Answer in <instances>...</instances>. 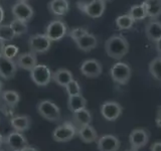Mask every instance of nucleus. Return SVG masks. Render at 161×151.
I'll list each match as a JSON object with an SVG mask.
<instances>
[{"label":"nucleus","mask_w":161,"mask_h":151,"mask_svg":"<svg viewBox=\"0 0 161 151\" xmlns=\"http://www.w3.org/2000/svg\"><path fill=\"white\" fill-rule=\"evenodd\" d=\"M19 1H26V0H19Z\"/></svg>","instance_id":"obj_45"},{"label":"nucleus","mask_w":161,"mask_h":151,"mask_svg":"<svg viewBox=\"0 0 161 151\" xmlns=\"http://www.w3.org/2000/svg\"><path fill=\"white\" fill-rule=\"evenodd\" d=\"M149 141V134L143 128L134 129L129 135V142L131 145V148L139 150L140 148L148 143Z\"/></svg>","instance_id":"obj_13"},{"label":"nucleus","mask_w":161,"mask_h":151,"mask_svg":"<svg viewBox=\"0 0 161 151\" xmlns=\"http://www.w3.org/2000/svg\"><path fill=\"white\" fill-rule=\"evenodd\" d=\"M145 33L149 40L156 42L161 38V22L157 20H151L145 26Z\"/></svg>","instance_id":"obj_18"},{"label":"nucleus","mask_w":161,"mask_h":151,"mask_svg":"<svg viewBox=\"0 0 161 151\" xmlns=\"http://www.w3.org/2000/svg\"><path fill=\"white\" fill-rule=\"evenodd\" d=\"M3 18H4V11H3L2 6H1V5H0V24L2 23Z\"/></svg>","instance_id":"obj_37"},{"label":"nucleus","mask_w":161,"mask_h":151,"mask_svg":"<svg viewBox=\"0 0 161 151\" xmlns=\"http://www.w3.org/2000/svg\"><path fill=\"white\" fill-rule=\"evenodd\" d=\"M4 42H2L1 39H0V55H2L3 53V48H4Z\"/></svg>","instance_id":"obj_38"},{"label":"nucleus","mask_w":161,"mask_h":151,"mask_svg":"<svg viewBox=\"0 0 161 151\" xmlns=\"http://www.w3.org/2000/svg\"><path fill=\"white\" fill-rule=\"evenodd\" d=\"M15 63H16L18 68L25 70H29L30 72V70L37 64V59L35 53L32 52L24 53L17 55L16 62Z\"/></svg>","instance_id":"obj_16"},{"label":"nucleus","mask_w":161,"mask_h":151,"mask_svg":"<svg viewBox=\"0 0 161 151\" xmlns=\"http://www.w3.org/2000/svg\"><path fill=\"white\" fill-rule=\"evenodd\" d=\"M5 144L10 151H22L28 146V141L21 132L13 131L6 136Z\"/></svg>","instance_id":"obj_9"},{"label":"nucleus","mask_w":161,"mask_h":151,"mask_svg":"<svg viewBox=\"0 0 161 151\" xmlns=\"http://www.w3.org/2000/svg\"><path fill=\"white\" fill-rule=\"evenodd\" d=\"M78 135L80 139L85 143H93L98 139V133L95 130L93 126L85 125L83 127H80L78 130Z\"/></svg>","instance_id":"obj_19"},{"label":"nucleus","mask_w":161,"mask_h":151,"mask_svg":"<svg viewBox=\"0 0 161 151\" xmlns=\"http://www.w3.org/2000/svg\"><path fill=\"white\" fill-rule=\"evenodd\" d=\"M1 87H2V83H1V81H0V92H1Z\"/></svg>","instance_id":"obj_44"},{"label":"nucleus","mask_w":161,"mask_h":151,"mask_svg":"<svg viewBox=\"0 0 161 151\" xmlns=\"http://www.w3.org/2000/svg\"><path fill=\"white\" fill-rule=\"evenodd\" d=\"M155 43H156V48H157V52H158L159 57H161V38L158 39Z\"/></svg>","instance_id":"obj_36"},{"label":"nucleus","mask_w":161,"mask_h":151,"mask_svg":"<svg viewBox=\"0 0 161 151\" xmlns=\"http://www.w3.org/2000/svg\"><path fill=\"white\" fill-rule=\"evenodd\" d=\"M120 145V140L111 134L101 136L97 140V147L99 151H118Z\"/></svg>","instance_id":"obj_15"},{"label":"nucleus","mask_w":161,"mask_h":151,"mask_svg":"<svg viewBox=\"0 0 161 151\" xmlns=\"http://www.w3.org/2000/svg\"><path fill=\"white\" fill-rule=\"evenodd\" d=\"M2 143H3V136L0 134V147H1Z\"/></svg>","instance_id":"obj_41"},{"label":"nucleus","mask_w":161,"mask_h":151,"mask_svg":"<svg viewBox=\"0 0 161 151\" xmlns=\"http://www.w3.org/2000/svg\"><path fill=\"white\" fill-rule=\"evenodd\" d=\"M104 1H106V0H104Z\"/></svg>","instance_id":"obj_47"},{"label":"nucleus","mask_w":161,"mask_h":151,"mask_svg":"<svg viewBox=\"0 0 161 151\" xmlns=\"http://www.w3.org/2000/svg\"><path fill=\"white\" fill-rule=\"evenodd\" d=\"M125 151H138V150H136V149H133V148H131V149H128V150H125Z\"/></svg>","instance_id":"obj_43"},{"label":"nucleus","mask_w":161,"mask_h":151,"mask_svg":"<svg viewBox=\"0 0 161 151\" xmlns=\"http://www.w3.org/2000/svg\"><path fill=\"white\" fill-rule=\"evenodd\" d=\"M142 5L150 18H157L161 15V0H144Z\"/></svg>","instance_id":"obj_23"},{"label":"nucleus","mask_w":161,"mask_h":151,"mask_svg":"<svg viewBox=\"0 0 161 151\" xmlns=\"http://www.w3.org/2000/svg\"><path fill=\"white\" fill-rule=\"evenodd\" d=\"M122 106L114 101H107L101 107V114L107 121L117 120L122 114Z\"/></svg>","instance_id":"obj_11"},{"label":"nucleus","mask_w":161,"mask_h":151,"mask_svg":"<svg viewBox=\"0 0 161 151\" xmlns=\"http://www.w3.org/2000/svg\"><path fill=\"white\" fill-rule=\"evenodd\" d=\"M116 24H117L118 28L120 29H129L133 26L134 19L131 17L129 14H124L117 17V19H116Z\"/></svg>","instance_id":"obj_31"},{"label":"nucleus","mask_w":161,"mask_h":151,"mask_svg":"<svg viewBox=\"0 0 161 151\" xmlns=\"http://www.w3.org/2000/svg\"><path fill=\"white\" fill-rule=\"evenodd\" d=\"M73 118L75 124H77L80 128V127H83L85 125H89L91 123V121H92V115H91V112L89 110L84 108L73 113Z\"/></svg>","instance_id":"obj_25"},{"label":"nucleus","mask_w":161,"mask_h":151,"mask_svg":"<svg viewBox=\"0 0 161 151\" xmlns=\"http://www.w3.org/2000/svg\"><path fill=\"white\" fill-rule=\"evenodd\" d=\"M16 36L10 24H0V39L2 42H11Z\"/></svg>","instance_id":"obj_30"},{"label":"nucleus","mask_w":161,"mask_h":151,"mask_svg":"<svg viewBox=\"0 0 161 151\" xmlns=\"http://www.w3.org/2000/svg\"><path fill=\"white\" fill-rule=\"evenodd\" d=\"M105 50L110 58L121 59L129 52V43L121 35H113L106 40Z\"/></svg>","instance_id":"obj_1"},{"label":"nucleus","mask_w":161,"mask_h":151,"mask_svg":"<svg viewBox=\"0 0 161 151\" xmlns=\"http://www.w3.org/2000/svg\"><path fill=\"white\" fill-rule=\"evenodd\" d=\"M80 73H82L85 77L94 79L101 76L103 68H102V64H101L100 62H98L97 59H86L85 62L80 64Z\"/></svg>","instance_id":"obj_12"},{"label":"nucleus","mask_w":161,"mask_h":151,"mask_svg":"<svg viewBox=\"0 0 161 151\" xmlns=\"http://www.w3.org/2000/svg\"><path fill=\"white\" fill-rule=\"evenodd\" d=\"M155 122H156V125H157L158 127H160V128H161V117H158V116H156Z\"/></svg>","instance_id":"obj_39"},{"label":"nucleus","mask_w":161,"mask_h":151,"mask_svg":"<svg viewBox=\"0 0 161 151\" xmlns=\"http://www.w3.org/2000/svg\"><path fill=\"white\" fill-rule=\"evenodd\" d=\"M68 107L70 112L75 113L80 109L87 107V100L83 97L82 94L69 96L68 100Z\"/></svg>","instance_id":"obj_24"},{"label":"nucleus","mask_w":161,"mask_h":151,"mask_svg":"<svg viewBox=\"0 0 161 151\" xmlns=\"http://www.w3.org/2000/svg\"><path fill=\"white\" fill-rule=\"evenodd\" d=\"M77 5L80 10H82L92 18H100L106 9V3L104 0H92L90 3L78 2Z\"/></svg>","instance_id":"obj_5"},{"label":"nucleus","mask_w":161,"mask_h":151,"mask_svg":"<svg viewBox=\"0 0 161 151\" xmlns=\"http://www.w3.org/2000/svg\"><path fill=\"white\" fill-rule=\"evenodd\" d=\"M110 73L114 82L119 85H126L131 78V68L126 63H116Z\"/></svg>","instance_id":"obj_7"},{"label":"nucleus","mask_w":161,"mask_h":151,"mask_svg":"<svg viewBox=\"0 0 161 151\" xmlns=\"http://www.w3.org/2000/svg\"><path fill=\"white\" fill-rule=\"evenodd\" d=\"M128 14L134 19V21H139V20H142L147 16V14H146V11H145V8L142 4L133 5V6L130 8Z\"/></svg>","instance_id":"obj_29"},{"label":"nucleus","mask_w":161,"mask_h":151,"mask_svg":"<svg viewBox=\"0 0 161 151\" xmlns=\"http://www.w3.org/2000/svg\"><path fill=\"white\" fill-rule=\"evenodd\" d=\"M38 114L50 122H57L60 119V110L57 104L49 100L40 101L37 105Z\"/></svg>","instance_id":"obj_3"},{"label":"nucleus","mask_w":161,"mask_h":151,"mask_svg":"<svg viewBox=\"0 0 161 151\" xmlns=\"http://www.w3.org/2000/svg\"><path fill=\"white\" fill-rule=\"evenodd\" d=\"M22 151H38L36 148H34V147H31V146H27L26 148H24Z\"/></svg>","instance_id":"obj_40"},{"label":"nucleus","mask_w":161,"mask_h":151,"mask_svg":"<svg viewBox=\"0 0 161 151\" xmlns=\"http://www.w3.org/2000/svg\"><path fill=\"white\" fill-rule=\"evenodd\" d=\"M151 151H161V142L160 141H157V142L153 143L151 145Z\"/></svg>","instance_id":"obj_35"},{"label":"nucleus","mask_w":161,"mask_h":151,"mask_svg":"<svg viewBox=\"0 0 161 151\" xmlns=\"http://www.w3.org/2000/svg\"><path fill=\"white\" fill-rule=\"evenodd\" d=\"M2 54L4 55V57H6L7 59H13L18 55V48L16 47V45H13V44L5 45L4 48H3Z\"/></svg>","instance_id":"obj_33"},{"label":"nucleus","mask_w":161,"mask_h":151,"mask_svg":"<svg viewBox=\"0 0 161 151\" xmlns=\"http://www.w3.org/2000/svg\"><path fill=\"white\" fill-rule=\"evenodd\" d=\"M11 11H12V14L15 18L22 20L24 22L30 21V20L32 19L33 13H34L31 6H30L29 4H27L25 1L16 2L12 6Z\"/></svg>","instance_id":"obj_10"},{"label":"nucleus","mask_w":161,"mask_h":151,"mask_svg":"<svg viewBox=\"0 0 161 151\" xmlns=\"http://www.w3.org/2000/svg\"><path fill=\"white\" fill-rule=\"evenodd\" d=\"M17 73V64L13 59L0 55V77L4 80H10Z\"/></svg>","instance_id":"obj_14"},{"label":"nucleus","mask_w":161,"mask_h":151,"mask_svg":"<svg viewBox=\"0 0 161 151\" xmlns=\"http://www.w3.org/2000/svg\"><path fill=\"white\" fill-rule=\"evenodd\" d=\"M65 89V92H67V94L69 96H74V95H79L80 94V92H82V89H80V86L79 85V83L77 82V81H70V82L65 86L64 87Z\"/></svg>","instance_id":"obj_32"},{"label":"nucleus","mask_w":161,"mask_h":151,"mask_svg":"<svg viewBox=\"0 0 161 151\" xmlns=\"http://www.w3.org/2000/svg\"><path fill=\"white\" fill-rule=\"evenodd\" d=\"M157 116L158 117H161V107L158 109V112H157Z\"/></svg>","instance_id":"obj_42"},{"label":"nucleus","mask_w":161,"mask_h":151,"mask_svg":"<svg viewBox=\"0 0 161 151\" xmlns=\"http://www.w3.org/2000/svg\"><path fill=\"white\" fill-rule=\"evenodd\" d=\"M1 98L8 106H12V107L16 106L19 102V100H20L19 94L17 92H15V91H11V90L2 92Z\"/></svg>","instance_id":"obj_27"},{"label":"nucleus","mask_w":161,"mask_h":151,"mask_svg":"<svg viewBox=\"0 0 161 151\" xmlns=\"http://www.w3.org/2000/svg\"><path fill=\"white\" fill-rule=\"evenodd\" d=\"M52 79L55 84H58L60 87H65L70 81L74 80L73 74L70 70L67 69H58L53 74Z\"/></svg>","instance_id":"obj_20"},{"label":"nucleus","mask_w":161,"mask_h":151,"mask_svg":"<svg viewBox=\"0 0 161 151\" xmlns=\"http://www.w3.org/2000/svg\"><path fill=\"white\" fill-rule=\"evenodd\" d=\"M44 34L52 42H58L68 34V27L62 20H53L47 26Z\"/></svg>","instance_id":"obj_8"},{"label":"nucleus","mask_w":161,"mask_h":151,"mask_svg":"<svg viewBox=\"0 0 161 151\" xmlns=\"http://www.w3.org/2000/svg\"><path fill=\"white\" fill-rule=\"evenodd\" d=\"M69 35V37L70 38H73L75 42L77 39L80 38L82 36H84L85 34H87L89 33L88 31V29H86L84 27H75V28H73L72 30H70L69 32H68Z\"/></svg>","instance_id":"obj_34"},{"label":"nucleus","mask_w":161,"mask_h":151,"mask_svg":"<svg viewBox=\"0 0 161 151\" xmlns=\"http://www.w3.org/2000/svg\"><path fill=\"white\" fill-rule=\"evenodd\" d=\"M78 134L77 126L72 122H64L58 125L53 132V138L57 142H68Z\"/></svg>","instance_id":"obj_2"},{"label":"nucleus","mask_w":161,"mask_h":151,"mask_svg":"<svg viewBox=\"0 0 161 151\" xmlns=\"http://www.w3.org/2000/svg\"><path fill=\"white\" fill-rule=\"evenodd\" d=\"M75 44L79 49L83 50V52H90V50L94 49L98 44L97 37L92 33H87L84 36L75 40Z\"/></svg>","instance_id":"obj_17"},{"label":"nucleus","mask_w":161,"mask_h":151,"mask_svg":"<svg viewBox=\"0 0 161 151\" xmlns=\"http://www.w3.org/2000/svg\"><path fill=\"white\" fill-rule=\"evenodd\" d=\"M0 151H4V150H0Z\"/></svg>","instance_id":"obj_46"},{"label":"nucleus","mask_w":161,"mask_h":151,"mask_svg":"<svg viewBox=\"0 0 161 151\" xmlns=\"http://www.w3.org/2000/svg\"><path fill=\"white\" fill-rule=\"evenodd\" d=\"M149 73L155 80L161 82V57L155 58L150 62Z\"/></svg>","instance_id":"obj_26"},{"label":"nucleus","mask_w":161,"mask_h":151,"mask_svg":"<svg viewBox=\"0 0 161 151\" xmlns=\"http://www.w3.org/2000/svg\"><path fill=\"white\" fill-rule=\"evenodd\" d=\"M50 40L45 34H33L28 39V48L34 53H44L49 50Z\"/></svg>","instance_id":"obj_6"},{"label":"nucleus","mask_w":161,"mask_h":151,"mask_svg":"<svg viewBox=\"0 0 161 151\" xmlns=\"http://www.w3.org/2000/svg\"><path fill=\"white\" fill-rule=\"evenodd\" d=\"M48 9L53 15L63 16L69 11V3L68 0H50L48 3Z\"/></svg>","instance_id":"obj_21"},{"label":"nucleus","mask_w":161,"mask_h":151,"mask_svg":"<svg viewBox=\"0 0 161 151\" xmlns=\"http://www.w3.org/2000/svg\"><path fill=\"white\" fill-rule=\"evenodd\" d=\"M52 72L48 67L45 64H36L30 70V78L32 82L39 87H45L47 86L52 80Z\"/></svg>","instance_id":"obj_4"},{"label":"nucleus","mask_w":161,"mask_h":151,"mask_svg":"<svg viewBox=\"0 0 161 151\" xmlns=\"http://www.w3.org/2000/svg\"><path fill=\"white\" fill-rule=\"evenodd\" d=\"M10 125L11 127L18 132H24L29 129L30 125H31V120L27 115H19L15 116L11 120H10Z\"/></svg>","instance_id":"obj_22"},{"label":"nucleus","mask_w":161,"mask_h":151,"mask_svg":"<svg viewBox=\"0 0 161 151\" xmlns=\"http://www.w3.org/2000/svg\"><path fill=\"white\" fill-rule=\"evenodd\" d=\"M10 26H11L13 32L15 33L16 36H20V35L25 34L28 30L27 22H24L22 20H19L16 18H14L12 21L10 22Z\"/></svg>","instance_id":"obj_28"}]
</instances>
